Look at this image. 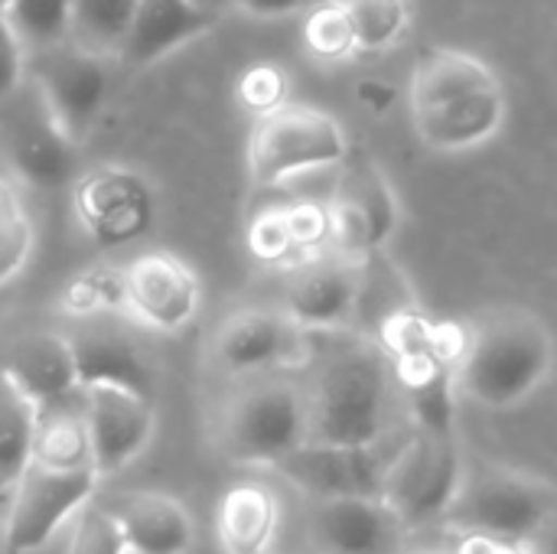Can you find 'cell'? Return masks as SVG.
I'll use <instances>...</instances> for the list:
<instances>
[{
	"label": "cell",
	"instance_id": "6da1fadb",
	"mask_svg": "<svg viewBox=\"0 0 557 554\" xmlns=\"http://www.w3.org/2000/svg\"><path fill=\"white\" fill-rule=\"evenodd\" d=\"M326 343H313L307 392V441L313 444H382L401 405L395 369L382 343L326 330Z\"/></svg>",
	"mask_w": 557,
	"mask_h": 554
},
{
	"label": "cell",
	"instance_id": "7a4b0ae2",
	"mask_svg": "<svg viewBox=\"0 0 557 554\" xmlns=\"http://www.w3.org/2000/svg\"><path fill=\"white\" fill-rule=\"evenodd\" d=\"M555 369V336L532 310H496L470 333L457 359V392L490 411L532 398Z\"/></svg>",
	"mask_w": 557,
	"mask_h": 554
},
{
	"label": "cell",
	"instance_id": "3957f363",
	"mask_svg": "<svg viewBox=\"0 0 557 554\" xmlns=\"http://www.w3.org/2000/svg\"><path fill=\"white\" fill-rule=\"evenodd\" d=\"M215 451L238 467H274L307 444V392L290 372L235 379L212 415Z\"/></svg>",
	"mask_w": 557,
	"mask_h": 554
},
{
	"label": "cell",
	"instance_id": "277c9868",
	"mask_svg": "<svg viewBox=\"0 0 557 554\" xmlns=\"http://www.w3.org/2000/svg\"><path fill=\"white\" fill-rule=\"evenodd\" d=\"M349 157V140L343 124L310 104H281L258 114L248 137V176L255 189H274L284 180L333 167Z\"/></svg>",
	"mask_w": 557,
	"mask_h": 554
},
{
	"label": "cell",
	"instance_id": "5b68a950",
	"mask_svg": "<svg viewBox=\"0 0 557 554\" xmlns=\"http://www.w3.org/2000/svg\"><path fill=\"white\" fill-rule=\"evenodd\" d=\"M463 477L467 460L457 434L414 428L408 441L388 457L382 500L414 532L431 522H444L460 493Z\"/></svg>",
	"mask_w": 557,
	"mask_h": 554
},
{
	"label": "cell",
	"instance_id": "8992f818",
	"mask_svg": "<svg viewBox=\"0 0 557 554\" xmlns=\"http://www.w3.org/2000/svg\"><path fill=\"white\" fill-rule=\"evenodd\" d=\"M557 506V487L512 470V467H480L470 470L460 483V493L444 516V522L457 532H480L506 542L525 545L539 522Z\"/></svg>",
	"mask_w": 557,
	"mask_h": 554
},
{
	"label": "cell",
	"instance_id": "52a82bcc",
	"mask_svg": "<svg viewBox=\"0 0 557 554\" xmlns=\"http://www.w3.org/2000/svg\"><path fill=\"white\" fill-rule=\"evenodd\" d=\"M157 189L153 183L124 163H98L75 176L72 183V212L82 232L101 251H117L157 225Z\"/></svg>",
	"mask_w": 557,
	"mask_h": 554
},
{
	"label": "cell",
	"instance_id": "ba28073f",
	"mask_svg": "<svg viewBox=\"0 0 557 554\" xmlns=\"http://www.w3.org/2000/svg\"><path fill=\"white\" fill-rule=\"evenodd\" d=\"M310 353L313 333L297 327L284 307H245L212 330L206 359L235 382L261 372H300Z\"/></svg>",
	"mask_w": 557,
	"mask_h": 554
},
{
	"label": "cell",
	"instance_id": "9c48e42d",
	"mask_svg": "<svg viewBox=\"0 0 557 554\" xmlns=\"http://www.w3.org/2000/svg\"><path fill=\"white\" fill-rule=\"evenodd\" d=\"M78 147L82 144L59 127L29 78L0 104V153L20 186L42 193L72 186L78 176Z\"/></svg>",
	"mask_w": 557,
	"mask_h": 554
},
{
	"label": "cell",
	"instance_id": "30bf717a",
	"mask_svg": "<svg viewBox=\"0 0 557 554\" xmlns=\"http://www.w3.org/2000/svg\"><path fill=\"white\" fill-rule=\"evenodd\" d=\"M114 59L95 56L69 39L29 52V82L72 140H85L111 98Z\"/></svg>",
	"mask_w": 557,
	"mask_h": 554
},
{
	"label": "cell",
	"instance_id": "8fae6325",
	"mask_svg": "<svg viewBox=\"0 0 557 554\" xmlns=\"http://www.w3.org/2000/svg\"><path fill=\"white\" fill-rule=\"evenodd\" d=\"M98 470H49L39 464H29L26 473L16 480L13 503L7 513L3 545L7 554H33L62 529L65 519L82 513L95 490H98Z\"/></svg>",
	"mask_w": 557,
	"mask_h": 554
},
{
	"label": "cell",
	"instance_id": "7c38bea8",
	"mask_svg": "<svg viewBox=\"0 0 557 554\" xmlns=\"http://www.w3.org/2000/svg\"><path fill=\"white\" fill-rule=\"evenodd\" d=\"M366 264L369 258H356L336 248H320L300 258L290 264V278L284 284L287 317L310 333L346 330L366 294Z\"/></svg>",
	"mask_w": 557,
	"mask_h": 554
},
{
	"label": "cell",
	"instance_id": "4fadbf2b",
	"mask_svg": "<svg viewBox=\"0 0 557 554\" xmlns=\"http://www.w3.org/2000/svg\"><path fill=\"white\" fill-rule=\"evenodd\" d=\"M202 304L196 271L173 251H140L124 264V317L153 333L186 330Z\"/></svg>",
	"mask_w": 557,
	"mask_h": 554
},
{
	"label": "cell",
	"instance_id": "5bb4252c",
	"mask_svg": "<svg viewBox=\"0 0 557 554\" xmlns=\"http://www.w3.org/2000/svg\"><path fill=\"white\" fill-rule=\"evenodd\" d=\"M78 382L85 385H114L137 392L144 398H153L157 392V362L140 343V336L131 330V317H95V320H75L69 330Z\"/></svg>",
	"mask_w": 557,
	"mask_h": 554
},
{
	"label": "cell",
	"instance_id": "9a60e30c",
	"mask_svg": "<svg viewBox=\"0 0 557 554\" xmlns=\"http://www.w3.org/2000/svg\"><path fill=\"white\" fill-rule=\"evenodd\" d=\"M388 457H382L379 444L349 447V444H300L271 470L287 480L297 493L320 500H346V496H382Z\"/></svg>",
	"mask_w": 557,
	"mask_h": 554
},
{
	"label": "cell",
	"instance_id": "2e32d148",
	"mask_svg": "<svg viewBox=\"0 0 557 554\" xmlns=\"http://www.w3.org/2000/svg\"><path fill=\"white\" fill-rule=\"evenodd\" d=\"M82 398L95 470L98 477H114L150 447L157 431L153 398L114 385H85Z\"/></svg>",
	"mask_w": 557,
	"mask_h": 554
},
{
	"label": "cell",
	"instance_id": "e0dca14e",
	"mask_svg": "<svg viewBox=\"0 0 557 554\" xmlns=\"http://www.w3.org/2000/svg\"><path fill=\"white\" fill-rule=\"evenodd\" d=\"M310 535L323 554H401L411 529L382 496L313 503Z\"/></svg>",
	"mask_w": 557,
	"mask_h": 554
},
{
	"label": "cell",
	"instance_id": "ac0fdd59",
	"mask_svg": "<svg viewBox=\"0 0 557 554\" xmlns=\"http://www.w3.org/2000/svg\"><path fill=\"white\" fill-rule=\"evenodd\" d=\"M0 376L10 379L36 408L82 392L72 340L59 330H33L20 336L7 349Z\"/></svg>",
	"mask_w": 557,
	"mask_h": 554
},
{
	"label": "cell",
	"instance_id": "d6986e66",
	"mask_svg": "<svg viewBox=\"0 0 557 554\" xmlns=\"http://www.w3.org/2000/svg\"><path fill=\"white\" fill-rule=\"evenodd\" d=\"M108 509L114 513L131 554H189L196 542L189 509L166 493H117Z\"/></svg>",
	"mask_w": 557,
	"mask_h": 554
},
{
	"label": "cell",
	"instance_id": "ffe728a7",
	"mask_svg": "<svg viewBox=\"0 0 557 554\" xmlns=\"http://www.w3.org/2000/svg\"><path fill=\"white\" fill-rule=\"evenodd\" d=\"M219 16L222 13L206 10L193 0H140L121 62L147 69L206 36L219 23Z\"/></svg>",
	"mask_w": 557,
	"mask_h": 554
},
{
	"label": "cell",
	"instance_id": "44dd1931",
	"mask_svg": "<svg viewBox=\"0 0 557 554\" xmlns=\"http://www.w3.org/2000/svg\"><path fill=\"white\" fill-rule=\"evenodd\" d=\"M414 127L418 137L434 147V150H470L486 144L506 121V91L503 85L434 104V108H418Z\"/></svg>",
	"mask_w": 557,
	"mask_h": 554
},
{
	"label": "cell",
	"instance_id": "7402d4cb",
	"mask_svg": "<svg viewBox=\"0 0 557 554\" xmlns=\"http://www.w3.org/2000/svg\"><path fill=\"white\" fill-rule=\"evenodd\" d=\"M281 529V503L268 487L238 483L215 509V535L225 554H268Z\"/></svg>",
	"mask_w": 557,
	"mask_h": 554
},
{
	"label": "cell",
	"instance_id": "603a6c76",
	"mask_svg": "<svg viewBox=\"0 0 557 554\" xmlns=\"http://www.w3.org/2000/svg\"><path fill=\"white\" fill-rule=\"evenodd\" d=\"M33 464L49 467V470H85V467H95L82 392H75L69 398H59V402H49V405H39V411H36Z\"/></svg>",
	"mask_w": 557,
	"mask_h": 554
},
{
	"label": "cell",
	"instance_id": "cb8c5ba5",
	"mask_svg": "<svg viewBox=\"0 0 557 554\" xmlns=\"http://www.w3.org/2000/svg\"><path fill=\"white\" fill-rule=\"evenodd\" d=\"M493 85H499L496 72L480 56L463 49H431L421 56L411 75V111L434 108Z\"/></svg>",
	"mask_w": 557,
	"mask_h": 554
},
{
	"label": "cell",
	"instance_id": "d4e9b609",
	"mask_svg": "<svg viewBox=\"0 0 557 554\" xmlns=\"http://www.w3.org/2000/svg\"><path fill=\"white\" fill-rule=\"evenodd\" d=\"M137 7L140 0H72L69 42L117 62L131 36Z\"/></svg>",
	"mask_w": 557,
	"mask_h": 554
},
{
	"label": "cell",
	"instance_id": "484cf974",
	"mask_svg": "<svg viewBox=\"0 0 557 554\" xmlns=\"http://www.w3.org/2000/svg\"><path fill=\"white\" fill-rule=\"evenodd\" d=\"M36 411L39 408L0 376V493L13 490L33 464Z\"/></svg>",
	"mask_w": 557,
	"mask_h": 554
},
{
	"label": "cell",
	"instance_id": "4316f807",
	"mask_svg": "<svg viewBox=\"0 0 557 554\" xmlns=\"http://www.w3.org/2000/svg\"><path fill=\"white\" fill-rule=\"evenodd\" d=\"M339 196L352 199L359 206V212L369 222V238H372V251H379L398 229V199L392 193V186L385 183L382 170L372 160H343V183H339Z\"/></svg>",
	"mask_w": 557,
	"mask_h": 554
},
{
	"label": "cell",
	"instance_id": "83f0119b",
	"mask_svg": "<svg viewBox=\"0 0 557 554\" xmlns=\"http://www.w3.org/2000/svg\"><path fill=\"white\" fill-rule=\"evenodd\" d=\"M59 310L72 323L124 313V264H91L69 278L59 291Z\"/></svg>",
	"mask_w": 557,
	"mask_h": 554
},
{
	"label": "cell",
	"instance_id": "f1b7e54d",
	"mask_svg": "<svg viewBox=\"0 0 557 554\" xmlns=\"http://www.w3.org/2000/svg\"><path fill=\"white\" fill-rule=\"evenodd\" d=\"M36 245V222L13 176H0V287L29 264Z\"/></svg>",
	"mask_w": 557,
	"mask_h": 554
},
{
	"label": "cell",
	"instance_id": "f546056e",
	"mask_svg": "<svg viewBox=\"0 0 557 554\" xmlns=\"http://www.w3.org/2000/svg\"><path fill=\"white\" fill-rule=\"evenodd\" d=\"M3 13L16 29V36L23 39L26 52L69 39L72 0H10Z\"/></svg>",
	"mask_w": 557,
	"mask_h": 554
},
{
	"label": "cell",
	"instance_id": "4dcf8cb0",
	"mask_svg": "<svg viewBox=\"0 0 557 554\" xmlns=\"http://www.w3.org/2000/svg\"><path fill=\"white\" fill-rule=\"evenodd\" d=\"M356 26L359 52H382L398 42L408 26L405 0H343Z\"/></svg>",
	"mask_w": 557,
	"mask_h": 554
},
{
	"label": "cell",
	"instance_id": "1f68e13d",
	"mask_svg": "<svg viewBox=\"0 0 557 554\" xmlns=\"http://www.w3.org/2000/svg\"><path fill=\"white\" fill-rule=\"evenodd\" d=\"M304 42L320 59H346L359 52L356 46V26L349 20V10L343 0H323L310 10L304 23Z\"/></svg>",
	"mask_w": 557,
	"mask_h": 554
},
{
	"label": "cell",
	"instance_id": "d6a6232c",
	"mask_svg": "<svg viewBox=\"0 0 557 554\" xmlns=\"http://www.w3.org/2000/svg\"><path fill=\"white\" fill-rule=\"evenodd\" d=\"M248 248L258 261L264 264H297L304 255L294 242V232H290V222H287V212L284 206H264L251 225H248Z\"/></svg>",
	"mask_w": 557,
	"mask_h": 554
},
{
	"label": "cell",
	"instance_id": "836d02e7",
	"mask_svg": "<svg viewBox=\"0 0 557 554\" xmlns=\"http://www.w3.org/2000/svg\"><path fill=\"white\" fill-rule=\"evenodd\" d=\"M65 554H131L124 532L114 519V513L108 506H85L78 513L72 542Z\"/></svg>",
	"mask_w": 557,
	"mask_h": 554
},
{
	"label": "cell",
	"instance_id": "e575fe53",
	"mask_svg": "<svg viewBox=\"0 0 557 554\" xmlns=\"http://www.w3.org/2000/svg\"><path fill=\"white\" fill-rule=\"evenodd\" d=\"M238 95L245 101V108L258 111V114H268L281 104H287V75L274 65H255L242 75V85H238Z\"/></svg>",
	"mask_w": 557,
	"mask_h": 554
},
{
	"label": "cell",
	"instance_id": "d590c367",
	"mask_svg": "<svg viewBox=\"0 0 557 554\" xmlns=\"http://www.w3.org/2000/svg\"><path fill=\"white\" fill-rule=\"evenodd\" d=\"M29 78V52L16 29L10 26L7 13L0 10V104L10 101Z\"/></svg>",
	"mask_w": 557,
	"mask_h": 554
},
{
	"label": "cell",
	"instance_id": "8d00e7d4",
	"mask_svg": "<svg viewBox=\"0 0 557 554\" xmlns=\"http://www.w3.org/2000/svg\"><path fill=\"white\" fill-rule=\"evenodd\" d=\"M395 98H398L395 85H388V82H382V78H362V82L356 85V101H359L362 108L375 111V114H385V111L395 104Z\"/></svg>",
	"mask_w": 557,
	"mask_h": 554
},
{
	"label": "cell",
	"instance_id": "74e56055",
	"mask_svg": "<svg viewBox=\"0 0 557 554\" xmlns=\"http://www.w3.org/2000/svg\"><path fill=\"white\" fill-rule=\"evenodd\" d=\"M454 554H529L525 545L519 542H506V539H493V535H480V532H467L457 542Z\"/></svg>",
	"mask_w": 557,
	"mask_h": 554
},
{
	"label": "cell",
	"instance_id": "f35d334b",
	"mask_svg": "<svg viewBox=\"0 0 557 554\" xmlns=\"http://www.w3.org/2000/svg\"><path fill=\"white\" fill-rule=\"evenodd\" d=\"M235 7H242L245 13H251V16H264V20H271V16H287V13H294V10H300V7H307L310 0H232Z\"/></svg>",
	"mask_w": 557,
	"mask_h": 554
},
{
	"label": "cell",
	"instance_id": "ab89813d",
	"mask_svg": "<svg viewBox=\"0 0 557 554\" xmlns=\"http://www.w3.org/2000/svg\"><path fill=\"white\" fill-rule=\"evenodd\" d=\"M529 554H557V506L539 522V529L525 542Z\"/></svg>",
	"mask_w": 557,
	"mask_h": 554
},
{
	"label": "cell",
	"instance_id": "60d3db41",
	"mask_svg": "<svg viewBox=\"0 0 557 554\" xmlns=\"http://www.w3.org/2000/svg\"><path fill=\"white\" fill-rule=\"evenodd\" d=\"M193 3H199V7H206V10H215V13H222L232 0H193Z\"/></svg>",
	"mask_w": 557,
	"mask_h": 554
},
{
	"label": "cell",
	"instance_id": "b9f144b4",
	"mask_svg": "<svg viewBox=\"0 0 557 554\" xmlns=\"http://www.w3.org/2000/svg\"><path fill=\"white\" fill-rule=\"evenodd\" d=\"M7 3H10V0H0V10H3V7H7Z\"/></svg>",
	"mask_w": 557,
	"mask_h": 554
},
{
	"label": "cell",
	"instance_id": "7bdbcfd3",
	"mask_svg": "<svg viewBox=\"0 0 557 554\" xmlns=\"http://www.w3.org/2000/svg\"><path fill=\"white\" fill-rule=\"evenodd\" d=\"M310 3H323V0H310Z\"/></svg>",
	"mask_w": 557,
	"mask_h": 554
}]
</instances>
